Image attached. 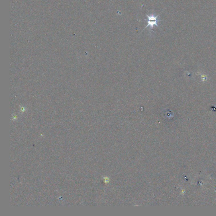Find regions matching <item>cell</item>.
<instances>
[{
	"label": "cell",
	"instance_id": "1",
	"mask_svg": "<svg viewBox=\"0 0 216 216\" xmlns=\"http://www.w3.org/2000/svg\"><path fill=\"white\" fill-rule=\"evenodd\" d=\"M146 16L148 17L149 19V21H148V25H146V27H145L144 30L146 28L148 27V26H150V29H153L154 25H155L156 26L159 27L158 25L157 24L158 21H160L159 20H157V19L158 18V17L159 16V15H158L155 16L154 14H152L150 16L148 15H146Z\"/></svg>",
	"mask_w": 216,
	"mask_h": 216
}]
</instances>
